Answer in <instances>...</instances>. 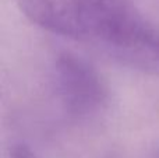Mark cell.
Segmentation results:
<instances>
[{
  "mask_svg": "<svg viewBox=\"0 0 159 158\" xmlns=\"http://www.w3.org/2000/svg\"><path fill=\"white\" fill-rule=\"evenodd\" d=\"M10 158H39L35 151L25 143H16L10 148Z\"/></svg>",
  "mask_w": 159,
  "mask_h": 158,
  "instance_id": "cell-3",
  "label": "cell"
},
{
  "mask_svg": "<svg viewBox=\"0 0 159 158\" xmlns=\"http://www.w3.org/2000/svg\"><path fill=\"white\" fill-rule=\"evenodd\" d=\"M56 94L69 115L78 119L95 116L109 102V86L96 66L78 53L63 50L53 64Z\"/></svg>",
  "mask_w": 159,
  "mask_h": 158,
  "instance_id": "cell-1",
  "label": "cell"
},
{
  "mask_svg": "<svg viewBox=\"0 0 159 158\" xmlns=\"http://www.w3.org/2000/svg\"><path fill=\"white\" fill-rule=\"evenodd\" d=\"M158 158H159V156H158Z\"/></svg>",
  "mask_w": 159,
  "mask_h": 158,
  "instance_id": "cell-4",
  "label": "cell"
},
{
  "mask_svg": "<svg viewBox=\"0 0 159 158\" xmlns=\"http://www.w3.org/2000/svg\"><path fill=\"white\" fill-rule=\"evenodd\" d=\"M106 53L123 66L159 77V27L147 20Z\"/></svg>",
  "mask_w": 159,
  "mask_h": 158,
  "instance_id": "cell-2",
  "label": "cell"
}]
</instances>
